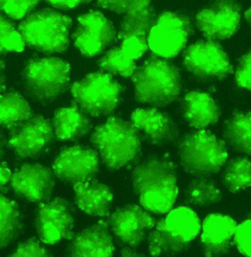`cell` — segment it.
Wrapping results in <instances>:
<instances>
[{
  "mask_svg": "<svg viewBox=\"0 0 251 257\" xmlns=\"http://www.w3.org/2000/svg\"><path fill=\"white\" fill-rule=\"evenodd\" d=\"M122 25V42L100 60L102 70L123 77L136 72V61L148 51L146 34L152 21L149 1H130Z\"/></svg>",
  "mask_w": 251,
  "mask_h": 257,
  "instance_id": "cell-1",
  "label": "cell"
},
{
  "mask_svg": "<svg viewBox=\"0 0 251 257\" xmlns=\"http://www.w3.org/2000/svg\"><path fill=\"white\" fill-rule=\"evenodd\" d=\"M132 179L144 209L160 214L172 209L178 194L177 175L172 163L163 159L146 161L134 169Z\"/></svg>",
  "mask_w": 251,
  "mask_h": 257,
  "instance_id": "cell-2",
  "label": "cell"
},
{
  "mask_svg": "<svg viewBox=\"0 0 251 257\" xmlns=\"http://www.w3.org/2000/svg\"><path fill=\"white\" fill-rule=\"evenodd\" d=\"M138 101L163 106L174 102L180 92V79L174 66L160 58L148 59L132 77Z\"/></svg>",
  "mask_w": 251,
  "mask_h": 257,
  "instance_id": "cell-3",
  "label": "cell"
},
{
  "mask_svg": "<svg viewBox=\"0 0 251 257\" xmlns=\"http://www.w3.org/2000/svg\"><path fill=\"white\" fill-rule=\"evenodd\" d=\"M72 20L66 15L46 9L26 17L18 31L24 44L44 53H62L70 44Z\"/></svg>",
  "mask_w": 251,
  "mask_h": 257,
  "instance_id": "cell-4",
  "label": "cell"
},
{
  "mask_svg": "<svg viewBox=\"0 0 251 257\" xmlns=\"http://www.w3.org/2000/svg\"><path fill=\"white\" fill-rule=\"evenodd\" d=\"M197 214L186 207L171 209L151 233L149 250L152 256L170 255L184 250L200 231Z\"/></svg>",
  "mask_w": 251,
  "mask_h": 257,
  "instance_id": "cell-5",
  "label": "cell"
},
{
  "mask_svg": "<svg viewBox=\"0 0 251 257\" xmlns=\"http://www.w3.org/2000/svg\"><path fill=\"white\" fill-rule=\"evenodd\" d=\"M92 142L104 162L113 169L127 165L136 156L140 149L136 130L116 117H109L95 128Z\"/></svg>",
  "mask_w": 251,
  "mask_h": 257,
  "instance_id": "cell-6",
  "label": "cell"
},
{
  "mask_svg": "<svg viewBox=\"0 0 251 257\" xmlns=\"http://www.w3.org/2000/svg\"><path fill=\"white\" fill-rule=\"evenodd\" d=\"M182 166L193 175H211L219 172L228 158L225 143L206 130L185 138L180 146Z\"/></svg>",
  "mask_w": 251,
  "mask_h": 257,
  "instance_id": "cell-7",
  "label": "cell"
},
{
  "mask_svg": "<svg viewBox=\"0 0 251 257\" xmlns=\"http://www.w3.org/2000/svg\"><path fill=\"white\" fill-rule=\"evenodd\" d=\"M71 92L82 112L99 117L109 115L116 107L121 86L107 73H92L74 83Z\"/></svg>",
  "mask_w": 251,
  "mask_h": 257,
  "instance_id": "cell-8",
  "label": "cell"
},
{
  "mask_svg": "<svg viewBox=\"0 0 251 257\" xmlns=\"http://www.w3.org/2000/svg\"><path fill=\"white\" fill-rule=\"evenodd\" d=\"M70 64L58 58H40L30 61L24 70L26 87L37 98L50 101L68 87Z\"/></svg>",
  "mask_w": 251,
  "mask_h": 257,
  "instance_id": "cell-9",
  "label": "cell"
},
{
  "mask_svg": "<svg viewBox=\"0 0 251 257\" xmlns=\"http://www.w3.org/2000/svg\"><path fill=\"white\" fill-rule=\"evenodd\" d=\"M190 22L178 14L164 13L148 31V48L159 58L170 59L184 48L190 36Z\"/></svg>",
  "mask_w": 251,
  "mask_h": 257,
  "instance_id": "cell-10",
  "label": "cell"
},
{
  "mask_svg": "<svg viewBox=\"0 0 251 257\" xmlns=\"http://www.w3.org/2000/svg\"><path fill=\"white\" fill-rule=\"evenodd\" d=\"M36 231L40 240L48 244L70 239L74 225L72 208L62 198L40 203L37 211Z\"/></svg>",
  "mask_w": 251,
  "mask_h": 257,
  "instance_id": "cell-11",
  "label": "cell"
},
{
  "mask_svg": "<svg viewBox=\"0 0 251 257\" xmlns=\"http://www.w3.org/2000/svg\"><path fill=\"white\" fill-rule=\"evenodd\" d=\"M114 38L112 22L100 12L92 11L79 17L77 30L73 35L74 45L86 56L100 54Z\"/></svg>",
  "mask_w": 251,
  "mask_h": 257,
  "instance_id": "cell-12",
  "label": "cell"
},
{
  "mask_svg": "<svg viewBox=\"0 0 251 257\" xmlns=\"http://www.w3.org/2000/svg\"><path fill=\"white\" fill-rule=\"evenodd\" d=\"M184 64L190 73L204 78L224 77L232 70L225 51L210 40L191 45L184 56Z\"/></svg>",
  "mask_w": 251,
  "mask_h": 257,
  "instance_id": "cell-13",
  "label": "cell"
},
{
  "mask_svg": "<svg viewBox=\"0 0 251 257\" xmlns=\"http://www.w3.org/2000/svg\"><path fill=\"white\" fill-rule=\"evenodd\" d=\"M53 126L42 116L29 119L14 127L9 145L22 158H34L43 153L52 142Z\"/></svg>",
  "mask_w": 251,
  "mask_h": 257,
  "instance_id": "cell-14",
  "label": "cell"
},
{
  "mask_svg": "<svg viewBox=\"0 0 251 257\" xmlns=\"http://www.w3.org/2000/svg\"><path fill=\"white\" fill-rule=\"evenodd\" d=\"M52 168L57 178L74 186L92 179L99 169V157L92 149L76 146L62 151Z\"/></svg>",
  "mask_w": 251,
  "mask_h": 257,
  "instance_id": "cell-15",
  "label": "cell"
},
{
  "mask_svg": "<svg viewBox=\"0 0 251 257\" xmlns=\"http://www.w3.org/2000/svg\"><path fill=\"white\" fill-rule=\"evenodd\" d=\"M240 23V6L232 2L216 3L197 16L198 26L210 41L230 38L238 31Z\"/></svg>",
  "mask_w": 251,
  "mask_h": 257,
  "instance_id": "cell-16",
  "label": "cell"
},
{
  "mask_svg": "<svg viewBox=\"0 0 251 257\" xmlns=\"http://www.w3.org/2000/svg\"><path fill=\"white\" fill-rule=\"evenodd\" d=\"M10 183L18 195L38 203L50 199L56 184L50 171L38 164H26L20 168L12 175Z\"/></svg>",
  "mask_w": 251,
  "mask_h": 257,
  "instance_id": "cell-17",
  "label": "cell"
},
{
  "mask_svg": "<svg viewBox=\"0 0 251 257\" xmlns=\"http://www.w3.org/2000/svg\"><path fill=\"white\" fill-rule=\"evenodd\" d=\"M114 233L124 243L137 245L155 225V220L146 209L136 205H127L115 211L110 218Z\"/></svg>",
  "mask_w": 251,
  "mask_h": 257,
  "instance_id": "cell-18",
  "label": "cell"
},
{
  "mask_svg": "<svg viewBox=\"0 0 251 257\" xmlns=\"http://www.w3.org/2000/svg\"><path fill=\"white\" fill-rule=\"evenodd\" d=\"M236 222L230 217L220 214L207 216L202 226L201 244L207 256L225 254L230 250Z\"/></svg>",
  "mask_w": 251,
  "mask_h": 257,
  "instance_id": "cell-19",
  "label": "cell"
},
{
  "mask_svg": "<svg viewBox=\"0 0 251 257\" xmlns=\"http://www.w3.org/2000/svg\"><path fill=\"white\" fill-rule=\"evenodd\" d=\"M73 190L76 204L81 211L93 217L108 216L113 194L106 185L92 178L76 183Z\"/></svg>",
  "mask_w": 251,
  "mask_h": 257,
  "instance_id": "cell-20",
  "label": "cell"
},
{
  "mask_svg": "<svg viewBox=\"0 0 251 257\" xmlns=\"http://www.w3.org/2000/svg\"><path fill=\"white\" fill-rule=\"evenodd\" d=\"M114 252L113 240L104 224H98L78 234L70 247L71 256H112Z\"/></svg>",
  "mask_w": 251,
  "mask_h": 257,
  "instance_id": "cell-21",
  "label": "cell"
},
{
  "mask_svg": "<svg viewBox=\"0 0 251 257\" xmlns=\"http://www.w3.org/2000/svg\"><path fill=\"white\" fill-rule=\"evenodd\" d=\"M132 126L152 143L163 144L171 140L176 127L169 115L156 109H138L132 113Z\"/></svg>",
  "mask_w": 251,
  "mask_h": 257,
  "instance_id": "cell-22",
  "label": "cell"
},
{
  "mask_svg": "<svg viewBox=\"0 0 251 257\" xmlns=\"http://www.w3.org/2000/svg\"><path fill=\"white\" fill-rule=\"evenodd\" d=\"M184 115L192 127L200 130L216 123L220 110L211 95L192 91L185 96Z\"/></svg>",
  "mask_w": 251,
  "mask_h": 257,
  "instance_id": "cell-23",
  "label": "cell"
},
{
  "mask_svg": "<svg viewBox=\"0 0 251 257\" xmlns=\"http://www.w3.org/2000/svg\"><path fill=\"white\" fill-rule=\"evenodd\" d=\"M53 130L60 140L73 141L88 133L90 123L78 106L60 108L54 112Z\"/></svg>",
  "mask_w": 251,
  "mask_h": 257,
  "instance_id": "cell-24",
  "label": "cell"
},
{
  "mask_svg": "<svg viewBox=\"0 0 251 257\" xmlns=\"http://www.w3.org/2000/svg\"><path fill=\"white\" fill-rule=\"evenodd\" d=\"M22 228L21 213L14 200L0 195V250L20 236Z\"/></svg>",
  "mask_w": 251,
  "mask_h": 257,
  "instance_id": "cell-25",
  "label": "cell"
},
{
  "mask_svg": "<svg viewBox=\"0 0 251 257\" xmlns=\"http://www.w3.org/2000/svg\"><path fill=\"white\" fill-rule=\"evenodd\" d=\"M30 115L29 103L20 94L8 92L0 95V126L15 127Z\"/></svg>",
  "mask_w": 251,
  "mask_h": 257,
  "instance_id": "cell-26",
  "label": "cell"
},
{
  "mask_svg": "<svg viewBox=\"0 0 251 257\" xmlns=\"http://www.w3.org/2000/svg\"><path fill=\"white\" fill-rule=\"evenodd\" d=\"M250 112L236 114L228 123L226 137L229 143L242 153H250Z\"/></svg>",
  "mask_w": 251,
  "mask_h": 257,
  "instance_id": "cell-27",
  "label": "cell"
},
{
  "mask_svg": "<svg viewBox=\"0 0 251 257\" xmlns=\"http://www.w3.org/2000/svg\"><path fill=\"white\" fill-rule=\"evenodd\" d=\"M187 200L196 206H211L220 201L222 193L212 180L199 178L192 180L186 192Z\"/></svg>",
  "mask_w": 251,
  "mask_h": 257,
  "instance_id": "cell-28",
  "label": "cell"
},
{
  "mask_svg": "<svg viewBox=\"0 0 251 257\" xmlns=\"http://www.w3.org/2000/svg\"><path fill=\"white\" fill-rule=\"evenodd\" d=\"M250 162L247 158L236 160L230 164L225 175L226 187L232 192L250 186Z\"/></svg>",
  "mask_w": 251,
  "mask_h": 257,
  "instance_id": "cell-29",
  "label": "cell"
},
{
  "mask_svg": "<svg viewBox=\"0 0 251 257\" xmlns=\"http://www.w3.org/2000/svg\"><path fill=\"white\" fill-rule=\"evenodd\" d=\"M24 45L13 22L0 15V53H20L24 49Z\"/></svg>",
  "mask_w": 251,
  "mask_h": 257,
  "instance_id": "cell-30",
  "label": "cell"
},
{
  "mask_svg": "<svg viewBox=\"0 0 251 257\" xmlns=\"http://www.w3.org/2000/svg\"><path fill=\"white\" fill-rule=\"evenodd\" d=\"M38 3V1H0V12H4L14 20H22L34 10Z\"/></svg>",
  "mask_w": 251,
  "mask_h": 257,
  "instance_id": "cell-31",
  "label": "cell"
},
{
  "mask_svg": "<svg viewBox=\"0 0 251 257\" xmlns=\"http://www.w3.org/2000/svg\"><path fill=\"white\" fill-rule=\"evenodd\" d=\"M250 220L248 219L236 226L234 235L235 244L238 251L244 256H250Z\"/></svg>",
  "mask_w": 251,
  "mask_h": 257,
  "instance_id": "cell-32",
  "label": "cell"
},
{
  "mask_svg": "<svg viewBox=\"0 0 251 257\" xmlns=\"http://www.w3.org/2000/svg\"><path fill=\"white\" fill-rule=\"evenodd\" d=\"M14 257H44L48 256V251L42 245L40 241L35 238H31L26 242L18 244L15 253L12 255Z\"/></svg>",
  "mask_w": 251,
  "mask_h": 257,
  "instance_id": "cell-33",
  "label": "cell"
},
{
  "mask_svg": "<svg viewBox=\"0 0 251 257\" xmlns=\"http://www.w3.org/2000/svg\"><path fill=\"white\" fill-rule=\"evenodd\" d=\"M236 79L238 86L250 90V52L242 58L236 70Z\"/></svg>",
  "mask_w": 251,
  "mask_h": 257,
  "instance_id": "cell-34",
  "label": "cell"
},
{
  "mask_svg": "<svg viewBox=\"0 0 251 257\" xmlns=\"http://www.w3.org/2000/svg\"><path fill=\"white\" fill-rule=\"evenodd\" d=\"M98 3L104 9L118 14H124L130 1H99Z\"/></svg>",
  "mask_w": 251,
  "mask_h": 257,
  "instance_id": "cell-35",
  "label": "cell"
},
{
  "mask_svg": "<svg viewBox=\"0 0 251 257\" xmlns=\"http://www.w3.org/2000/svg\"><path fill=\"white\" fill-rule=\"evenodd\" d=\"M85 3L84 1H48V3L56 8L57 9L62 10H68V9H74L80 5Z\"/></svg>",
  "mask_w": 251,
  "mask_h": 257,
  "instance_id": "cell-36",
  "label": "cell"
},
{
  "mask_svg": "<svg viewBox=\"0 0 251 257\" xmlns=\"http://www.w3.org/2000/svg\"><path fill=\"white\" fill-rule=\"evenodd\" d=\"M12 174L8 168L0 167V186L7 184L12 180Z\"/></svg>",
  "mask_w": 251,
  "mask_h": 257,
  "instance_id": "cell-37",
  "label": "cell"
},
{
  "mask_svg": "<svg viewBox=\"0 0 251 257\" xmlns=\"http://www.w3.org/2000/svg\"><path fill=\"white\" fill-rule=\"evenodd\" d=\"M6 89V77H4V67L2 62H0V94L4 92Z\"/></svg>",
  "mask_w": 251,
  "mask_h": 257,
  "instance_id": "cell-38",
  "label": "cell"
},
{
  "mask_svg": "<svg viewBox=\"0 0 251 257\" xmlns=\"http://www.w3.org/2000/svg\"><path fill=\"white\" fill-rule=\"evenodd\" d=\"M4 149H6V142L4 138L0 135V159L4 154Z\"/></svg>",
  "mask_w": 251,
  "mask_h": 257,
  "instance_id": "cell-39",
  "label": "cell"
}]
</instances>
